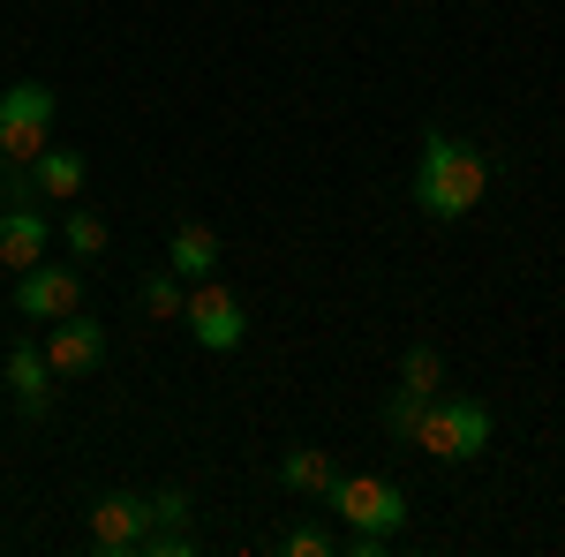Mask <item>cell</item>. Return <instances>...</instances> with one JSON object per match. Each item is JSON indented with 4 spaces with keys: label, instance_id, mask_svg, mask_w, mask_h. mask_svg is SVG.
<instances>
[{
    "label": "cell",
    "instance_id": "19",
    "mask_svg": "<svg viewBox=\"0 0 565 557\" xmlns=\"http://www.w3.org/2000/svg\"><path fill=\"white\" fill-rule=\"evenodd\" d=\"M0 167H8V159H0Z\"/></svg>",
    "mask_w": 565,
    "mask_h": 557
},
{
    "label": "cell",
    "instance_id": "4",
    "mask_svg": "<svg viewBox=\"0 0 565 557\" xmlns=\"http://www.w3.org/2000/svg\"><path fill=\"white\" fill-rule=\"evenodd\" d=\"M53 151V90L45 84H8L0 90V159L39 167Z\"/></svg>",
    "mask_w": 565,
    "mask_h": 557
},
{
    "label": "cell",
    "instance_id": "13",
    "mask_svg": "<svg viewBox=\"0 0 565 557\" xmlns=\"http://www.w3.org/2000/svg\"><path fill=\"white\" fill-rule=\"evenodd\" d=\"M143 550L151 557L196 550V535H189V490H159V497H151V535H143Z\"/></svg>",
    "mask_w": 565,
    "mask_h": 557
},
{
    "label": "cell",
    "instance_id": "15",
    "mask_svg": "<svg viewBox=\"0 0 565 557\" xmlns=\"http://www.w3.org/2000/svg\"><path fill=\"white\" fill-rule=\"evenodd\" d=\"M181 309H189L181 279L174 271H151V279H143V317H151V324H181Z\"/></svg>",
    "mask_w": 565,
    "mask_h": 557
},
{
    "label": "cell",
    "instance_id": "6",
    "mask_svg": "<svg viewBox=\"0 0 565 557\" xmlns=\"http://www.w3.org/2000/svg\"><path fill=\"white\" fill-rule=\"evenodd\" d=\"M15 309L39 317V324H61V317L84 309V279L68 264H31V271H15Z\"/></svg>",
    "mask_w": 565,
    "mask_h": 557
},
{
    "label": "cell",
    "instance_id": "7",
    "mask_svg": "<svg viewBox=\"0 0 565 557\" xmlns=\"http://www.w3.org/2000/svg\"><path fill=\"white\" fill-rule=\"evenodd\" d=\"M39 346H45V369H53V385H68V377H90V369L106 362V332L90 324L84 309H76V317H61V324H53Z\"/></svg>",
    "mask_w": 565,
    "mask_h": 557
},
{
    "label": "cell",
    "instance_id": "2",
    "mask_svg": "<svg viewBox=\"0 0 565 557\" xmlns=\"http://www.w3.org/2000/svg\"><path fill=\"white\" fill-rule=\"evenodd\" d=\"M332 513L348 519V535H340V550L354 557H377L407 527V490L385 482V474H340L332 482Z\"/></svg>",
    "mask_w": 565,
    "mask_h": 557
},
{
    "label": "cell",
    "instance_id": "20",
    "mask_svg": "<svg viewBox=\"0 0 565 557\" xmlns=\"http://www.w3.org/2000/svg\"><path fill=\"white\" fill-rule=\"evenodd\" d=\"M399 8H407V0H399Z\"/></svg>",
    "mask_w": 565,
    "mask_h": 557
},
{
    "label": "cell",
    "instance_id": "11",
    "mask_svg": "<svg viewBox=\"0 0 565 557\" xmlns=\"http://www.w3.org/2000/svg\"><path fill=\"white\" fill-rule=\"evenodd\" d=\"M167 271H174V279H189V287L218 271V234L204 226V218H181L174 234H167Z\"/></svg>",
    "mask_w": 565,
    "mask_h": 557
},
{
    "label": "cell",
    "instance_id": "9",
    "mask_svg": "<svg viewBox=\"0 0 565 557\" xmlns=\"http://www.w3.org/2000/svg\"><path fill=\"white\" fill-rule=\"evenodd\" d=\"M8 399L23 407V422H45V407H53V369H45V346H31V340L8 346Z\"/></svg>",
    "mask_w": 565,
    "mask_h": 557
},
{
    "label": "cell",
    "instance_id": "8",
    "mask_svg": "<svg viewBox=\"0 0 565 557\" xmlns=\"http://www.w3.org/2000/svg\"><path fill=\"white\" fill-rule=\"evenodd\" d=\"M143 535H151V497L106 490V497L90 505V543H98V550H143Z\"/></svg>",
    "mask_w": 565,
    "mask_h": 557
},
{
    "label": "cell",
    "instance_id": "14",
    "mask_svg": "<svg viewBox=\"0 0 565 557\" xmlns=\"http://www.w3.org/2000/svg\"><path fill=\"white\" fill-rule=\"evenodd\" d=\"M279 482H287L295 497H332L340 468H332V452H324V444H287V460H279Z\"/></svg>",
    "mask_w": 565,
    "mask_h": 557
},
{
    "label": "cell",
    "instance_id": "16",
    "mask_svg": "<svg viewBox=\"0 0 565 557\" xmlns=\"http://www.w3.org/2000/svg\"><path fill=\"white\" fill-rule=\"evenodd\" d=\"M437 377H445V362H437V346H407L399 354V392H415V399H430Z\"/></svg>",
    "mask_w": 565,
    "mask_h": 557
},
{
    "label": "cell",
    "instance_id": "17",
    "mask_svg": "<svg viewBox=\"0 0 565 557\" xmlns=\"http://www.w3.org/2000/svg\"><path fill=\"white\" fill-rule=\"evenodd\" d=\"M61 242H68V257H98V249H106V218L98 212H61Z\"/></svg>",
    "mask_w": 565,
    "mask_h": 557
},
{
    "label": "cell",
    "instance_id": "3",
    "mask_svg": "<svg viewBox=\"0 0 565 557\" xmlns=\"http://www.w3.org/2000/svg\"><path fill=\"white\" fill-rule=\"evenodd\" d=\"M490 407H482V399H460V392H452V399H423V415H415V422H407V444H415V452H423V460H445V468H460V460H482V452H490Z\"/></svg>",
    "mask_w": 565,
    "mask_h": 557
},
{
    "label": "cell",
    "instance_id": "12",
    "mask_svg": "<svg viewBox=\"0 0 565 557\" xmlns=\"http://www.w3.org/2000/svg\"><path fill=\"white\" fill-rule=\"evenodd\" d=\"M84 181H90L84 151L53 143V151H45L39 167H31V196H45V204H76V196H84Z\"/></svg>",
    "mask_w": 565,
    "mask_h": 557
},
{
    "label": "cell",
    "instance_id": "18",
    "mask_svg": "<svg viewBox=\"0 0 565 557\" xmlns=\"http://www.w3.org/2000/svg\"><path fill=\"white\" fill-rule=\"evenodd\" d=\"M340 550V535H324V527H295L287 535V557H332Z\"/></svg>",
    "mask_w": 565,
    "mask_h": 557
},
{
    "label": "cell",
    "instance_id": "1",
    "mask_svg": "<svg viewBox=\"0 0 565 557\" xmlns=\"http://www.w3.org/2000/svg\"><path fill=\"white\" fill-rule=\"evenodd\" d=\"M482 189H490V159L476 143H460L445 129L423 136V159H415V204H423V218L452 226V218H468L482 204Z\"/></svg>",
    "mask_w": 565,
    "mask_h": 557
},
{
    "label": "cell",
    "instance_id": "5",
    "mask_svg": "<svg viewBox=\"0 0 565 557\" xmlns=\"http://www.w3.org/2000/svg\"><path fill=\"white\" fill-rule=\"evenodd\" d=\"M181 324H189V340L204 346V354H234L242 332H249V309L234 287H218V279H196L189 287V309H181Z\"/></svg>",
    "mask_w": 565,
    "mask_h": 557
},
{
    "label": "cell",
    "instance_id": "10",
    "mask_svg": "<svg viewBox=\"0 0 565 557\" xmlns=\"http://www.w3.org/2000/svg\"><path fill=\"white\" fill-rule=\"evenodd\" d=\"M45 242H53L45 212H31V204H8V212H0V264H8V271L45 264Z\"/></svg>",
    "mask_w": 565,
    "mask_h": 557
}]
</instances>
